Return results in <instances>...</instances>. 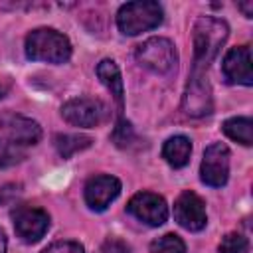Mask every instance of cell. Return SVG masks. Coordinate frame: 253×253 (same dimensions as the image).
<instances>
[{
  "mask_svg": "<svg viewBox=\"0 0 253 253\" xmlns=\"http://www.w3.org/2000/svg\"><path fill=\"white\" fill-rule=\"evenodd\" d=\"M119 194H121V182L115 176H107V174L93 176L85 186V202L95 211H103Z\"/></svg>",
  "mask_w": 253,
  "mask_h": 253,
  "instance_id": "7c38bea8",
  "label": "cell"
},
{
  "mask_svg": "<svg viewBox=\"0 0 253 253\" xmlns=\"http://www.w3.org/2000/svg\"><path fill=\"white\" fill-rule=\"evenodd\" d=\"M150 251L152 253H186V245L176 233H166L150 243Z\"/></svg>",
  "mask_w": 253,
  "mask_h": 253,
  "instance_id": "ac0fdd59",
  "label": "cell"
},
{
  "mask_svg": "<svg viewBox=\"0 0 253 253\" xmlns=\"http://www.w3.org/2000/svg\"><path fill=\"white\" fill-rule=\"evenodd\" d=\"M223 132H225L229 138L241 142L243 146H251V144H253V123H251V119H247V117H233V119H227V121L223 123Z\"/></svg>",
  "mask_w": 253,
  "mask_h": 253,
  "instance_id": "2e32d148",
  "label": "cell"
},
{
  "mask_svg": "<svg viewBox=\"0 0 253 253\" xmlns=\"http://www.w3.org/2000/svg\"><path fill=\"white\" fill-rule=\"evenodd\" d=\"M12 219H14V229L18 237H22V241L26 243L40 241L49 227V215L42 208L20 206L12 213Z\"/></svg>",
  "mask_w": 253,
  "mask_h": 253,
  "instance_id": "9c48e42d",
  "label": "cell"
},
{
  "mask_svg": "<svg viewBox=\"0 0 253 253\" xmlns=\"http://www.w3.org/2000/svg\"><path fill=\"white\" fill-rule=\"evenodd\" d=\"M223 75L229 83L253 85V71H251V49L249 45L231 47L223 57Z\"/></svg>",
  "mask_w": 253,
  "mask_h": 253,
  "instance_id": "4fadbf2b",
  "label": "cell"
},
{
  "mask_svg": "<svg viewBox=\"0 0 253 253\" xmlns=\"http://www.w3.org/2000/svg\"><path fill=\"white\" fill-rule=\"evenodd\" d=\"M174 217L188 231H200V229H204L206 223H208L204 200L198 194L190 192V190L182 192L178 196L176 204H174Z\"/></svg>",
  "mask_w": 253,
  "mask_h": 253,
  "instance_id": "8fae6325",
  "label": "cell"
},
{
  "mask_svg": "<svg viewBox=\"0 0 253 253\" xmlns=\"http://www.w3.org/2000/svg\"><path fill=\"white\" fill-rule=\"evenodd\" d=\"M18 196H20V186H16V184H8V186L0 188V202L2 204H8V202L16 200Z\"/></svg>",
  "mask_w": 253,
  "mask_h": 253,
  "instance_id": "cb8c5ba5",
  "label": "cell"
},
{
  "mask_svg": "<svg viewBox=\"0 0 253 253\" xmlns=\"http://www.w3.org/2000/svg\"><path fill=\"white\" fill-rule=\"evenodd\" d=\"M162 22V8L158 2H126L117 14V26L125 36H138L156 28Z\"/></svg>",
  "mask_w": 253,
  "mask_h": 253,
  "instance_id": "3957f363",
  "label": "cell"
},
{
  "mask_svg": "<svg viewBox=\"0 0 253 253\" xmlns=\"http://www.w3.org/2000/svg\"><path fill=\"white\" fill-rule=\"evenodd\" d=\"M0 253H6V235L2 229H0Z\"/></svg>",
  "mask_w": 253,
  "mask_h": 253,
  "instance_id": "484cf974",
  "label": "cell"
},
{
  "mask_svg": "<svg viewBox=\"0 0 253 253\" xmlns=\"http://www.w3.org/2000/svg\"><path fill=\"white\" fill-rule=\"evenodd\" d=\"M237 6H239V10H243V14H245L247 18L253 16V2H241V4H237Z\"/></svg>",
  "mask_w": 253,
  "mask_h": 253,
  "instance_id": "d4e9b609",
  "label": "cell"
},
{
  "mask_svg": "<svg viewBox=\"0 0 253 253\" xmlns=\"http://www.w3.org/2000/svg\"><path fill=\"white\" fill-rule=\"evenodd\" d=\"M0 97H2V89H0Z\"/></svg>",
  "mask_w": 253,
  "mask_h": 253,
  "instance_id": "4316f807",
  "label": "cell"
},
{
  "mask_svg": "<svg viewBox=\"0 0 253 253\" xmlns=\"http://www.w3.org/2000/svg\"><path fill=\"white\" fill-rule=\"evenodd\" d=\"M0 130L4 138L16 146L36 144L42 138V126L36 121L14 111H6L0 115Z\"/></svg>",
  "mask_w": 253,
  "mask_h": 253,
  "instance_id": "52a82bcc",
  "label": "cell"
},
{
  "mask_svg": "<svg viewBox=\"0 0 253 253\" xmlns=\"http://www.w3.org/2000/svg\"><path fill=\"white\" fill-rule=\"evenodd\" d=\"M190 154H192V142L190 138L182 136V134H176V136H170L166 142H164V148H162V156L166 158V162L174 168H182L188 164L190 160Z\"/></svg>",
  "mask_w": 253,
  "mask_h": 253,
  "instance_id": "9a60e30c",
  "label": "cell"
},
{
  "mask_svg": "<svg viewBox=\"0 0 253 253\" xmlns=\"http://www.w3.org/2000/svg\"><path fill=\"white\" fill-rule=\"evenodd\" d=\"M42 253H85L77 241H57L45 247Z\"/></svg>",
  "mask_w": 253,
  "mask_h": 253,
  "instance_id": "7402d4cb",
  "label": "cell"
},
{
  "mask_svg": "<svg viewBox=\"0 0 253 253\" xmlns=\"http://www.w3.org/2000/svg\"><path fill=\"white\" fill-rule=\"evenodd\" d=\"M61 115L67 123L75 126L93 128L105 121L107 107L103 105V101L93 99V97H75V99H69L61 107Z\"/></svg>",
  "mask_w": 253,
  "mask_h": 253,
  "instance_id": "8992f818",
  "label": "cell"
},
{
  "mask_svg": "<svg viewBox=\"0 0 253 253\" xmlns=\"http://www.w3.org/2000/svg\"><path fill=\"white\" fill-rule=\"evenodd\" d=\"M132 136H134V134H132L130 123L125 121V119H119L115 130H113V140H115V144H117V146H126V144H130Z\"/></svg>",
  "mask_w": 253,
  "mask_h": 253,
  "instance_id": "44dd1931",
  "label": "cell"
},
{
  "mask_svg": "<svg viewBox=\"0 0 253 253\" xmlns=\"http://www.w3.org/2000/svg\"><path fill=\"white\" fill-rule=\"evenodd\" d=\"M26 55L34 61L65 63L71 57V43L57 30L38 28L26 38Z\"/></svg>",
  "mask_w": 253,
  "mask_h": 253,
  "instance_id": "7a4b0ae2",
  "label": "cell"
},
{
  "mask_svg": "<svg viewBox=\"0 0 253 253\" xmlns=\"http://www.w3.org/2000/svg\"><path fill=\"white\" fill-rule=\"evenodd\" d=\"M20 160H22V152L16 148V144H12L8 140H0V168L12 166Z\"/></svg>",
  "mask_w": 253,
  "mask_h": 253,
  "instance_id": "ffe728a7",
  "label": "cell"
},
{
  "mask_svg": "<svg viewBox=\"0 0 253 253\" xmlns=\"http://www.w3.org/2000/svg\"><path fill=\"white\" fill-rule=\"evenodd\" d=\"M229 28L223 20L213 16H202L194 24V67L192 73H206L210 63L215 59L219 47L227 40Z\"/></svg>",
  "mask_w": 253,
  "mask_h": 253,
  "instance_id": "6da1fadb",
  "label": "cell"
},
{
  "mask_svg": "<svg viewBox=\"0 0 253 253\" xmlns=\"http://www.w3.org/2000/svg\"><path fill=\"white\" fill-rule=\"evenodd\" d=\"M202 182L211 188H221L229 176V148L223 142H213L206 148L200 166Z\"/></svg>",
  "mask_w": 253,
  "mask_h": 253,
  "instance_id": "ba28073f",
  "label": "cell"
},
{
  "mask_svg": "<svg viewBox=\"0 0 253 253\" xmlns=\"http://www.w3.org/2000/svg\"><path fill=\"white\" fill-rule=\"evenodd\" d=\"M182 111L188 117L200 119L213 111V97L211 87L206 73H192L182 97Z\"/></svg>",
  "mask_w": 253,
  "mask_h": 253,
  "instance_id": "5b68a950",
  "label": "cell"
},
{
  "mask_svg": "<svg viewBox=\"0 0 253 253\" xmlns=\"http://www.w3.org/2000/svg\"><path fill=\"white\" fill-rule=\"evenodd\" d=\"M103 253H130V245L119 237H109L103 243Z\"/></svg>",
  "mask_w": 253,
  "mask_h": 253,
  "instance_id": "603a6c76",
  "label": "cell"
},
{
  "mask_svg": "<svg viewBox=\"0 0 253 253\" xmlns=\"http://www.w3.org/2000/svg\"><path fill=\"white\" fill-rule=\"evenodd\" d=\"M136 61L154 71V73H170L176 67L178 55H176V47L170 40L166 38H148L146 42H142L136 47Z\"/></svg>",
  "mask_w": 253,
  "mask_h": 253,
  "instance_id": "277c9868",
  "label": "cell"
},
{
  "mask_svg": "<svg viewBox=\"0 0 253 253\" xmlns=\"http://www.w3.org/2000/svg\"><path fill=\"white\" fill-rule=\"evenodd\" d=\"M91 142H93V138L85 136V134H57L53 138V144H55V148H57L61 158H69L75 152L89 148Z\"/></svg>",
  "mask_w": 253,
  "mask_h": 253,
  "instance_id": "e0dca14e",
  "label": "cell"
},
{
  "mask_svg": "<svg viewBox=\"0 0 253 253\" xmlns=\"http://www.w3.org/2000/svg\"><path fill=\"white\" fill-rule=\"evenodd\" d=\"M126 210L146 225H162L168 217V206L162 196L152 192H138L130 198Z\"/></svg>",
  "mask_w": 253,
  "mask_h": 253,
  "instance_id": "30bf717a",
  "label": "cell"
},
{
  "mask_svg": "<svg viewBox=\"0 0 253 253\" xmlns=\"http://www.w3.org/2000/svg\"><path fill=\"white\" fill-rule=\"evenodd\" d=\"M249 243L241 233H227L219 243V253H247Z\"/></svg>",
  "mask_w": 253,
  "mask_h": 253,
  "instance_id": "d6986e66",
  "label": "cell"
},
{
  "mask_svg": "<svg viewBox=\"0 0 253 253\" xmlns=\"http://www.w3.org/2000/svg\"><path fill=\"white\" fill-rule=\"evenodd\" d=\"M97 77L101 79V83L111 91L113 99L117 101L119 111H123L125 105V91H123V79H121V71L117 67V63L113 59H103L97 65Z\"/></svg>",
  "mask_w": 253,
  "mask_h": 253,
  "instance_id": "5bb4252c",
  "label": "cell"
}]
</instances>
